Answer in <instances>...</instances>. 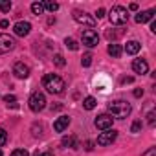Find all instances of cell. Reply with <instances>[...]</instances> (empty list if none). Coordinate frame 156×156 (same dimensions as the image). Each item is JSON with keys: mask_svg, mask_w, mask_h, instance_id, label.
Returning a JSON list of instances; mask_svg holds the SVG:
<instances>
[{"mask_svg": "<svg viewBox=\"0 0 156 156\" xmlns=\"http://www.w3.org/2000/svg\"><path fill=\"white\" fill-rule=\"evenodd\" d=\"M42 87L50 94H61L64 90V81H62V77H59L55 73H46L42 77Z\"/></svg>", "mask_w": 156, "mask_h": 156, "instance_id": "6da1fadb", "label": "cell"}, {"mask_svg": "<svg viewBox=\"0 0 156 156\" xmlns=\"http://www.w3.org/2000/svg\"><path fill=\"white\" fill-rule=\"evenodd\" d=\"M108 112H112V116H116L118 119H123V118H127V116L132 112V107H130L127 101L118 99V101L108 103Z\"/></svg>", "mask_w": 156, "mask_h": 156, "instance_id": "7a4b0ae2", "label": "cell"}, {"mask_svg": "<svg viewBox=\"0 0 156 156\" xmlns=\"http://www.w3.org/2000/svg\"><path fill=\"white\" fill-rule=\"evenodd\" d=\"M108 19H110V22L114 26H121V24H125L129 20V11L123 6H114L110 9V13H108Z\"/></svg>", "mask_w": 156, "mask_h": 156, "instance_id": "3957f363", "label": "cell"}, {"mask_svg": "<svg viewBox=\"0 0 156 156\" xmlns=\"http://www.w3.org/2000/svg\"><path fill=\"white\" fill-rule=\"evenodd\" d=\"M73 20L77 24H83V26H88V28H94L96 26V19L92 15H88L87 11H81V9H73Z\"/></svg>", "mask_w": 156, "mask_h": 156, "instance_id": "277c9868", "label": "cell"}, {"mask_svg": "<svg viewBox=\"0 0 156 156\" xmlns=\"http://www.w3.org/2000/svg\"><path fill=\"white\" fill-rule=\"evenodd\" d=\"M30 108L33 110V112H41L44 107H46V98H44V94L42 92H33L31 96H30Z\"/></svg>", "mask_w": 156, "mask_h": 156, "instance_id": "5b68a950", "label": "cell"}, {"mask_svg": "<svg viewBox=\"0 0 156 156\" xmlns=\"http://www.w3.org/2000/svg\"><path fill=\"white\" fill-rule=\"evenodd\" d=\"M116 138H118V132L114 130V129H108V130H103L99 136H98V145H110V143H114L116 141Z\"/></svg>", "mask_w": 156, "mask_h": 156, "instance_id": "8992f818", "label": "cell"}, {"mask_svg": "<svg viewBox=\"0 0 156 156\" xmlns=\"http://www.w3.org/2000/svg\"><path fill=\"white\" fill-rule=\"evenodd\" d=\"M83 44L88 46V48L98 46V44H99V35H98V31H94V30H85V31H83Z\"/></svg>", "mask_w": 156, "mask_h": 156, "instance_id": "52a82bcc", "label": "cell"}, {"mask_svg": "<svg viewBox=\"0 0 156 156\" xmlns=\"http://www.w3.org/2000/svg\"><path fill=\"white\" fill-rule=\"evenodd\" d=\"M15 44H17V42H15L13 37H9V35H6V33H0V55L11 51V50L15 48Z\"/></svg>", "mask_w": 156, "mask_h": 156, "instance_id": "ba28073f", "label": "cell"}, {"mask_svg": "<svg viewBox=\"0 0 156 156\" xmlns=\"http://www.w3.org/2000/svg\"><path fill=\"white\" fill-rule=\"evenodd\" d=\"M112 121H114L112 116H108V114H101V116L96 118L94 125H96L99 130H108V129H112Z\"/></svg>", "mask_w": 156, "mask_h": 156, "instance_id": "9c48e42d", "label": "cell"}, {"mask_svg": "<svg viewBox=\"0 0 156 156\" xmlns=\"http://www.w3.org/2000/svg\"><path fill=\"white\" fill-rule=\"evenodd\" d=\"M13 31H15L17 37H26V35H30V31H31V24L26 22V20H20V22H17V24L13 26Z\"/></svg>", "mask_w": 156, "mask_h": 156, "instance_id": "30bf717a", "label": "cell"}, {"mask_svg": "<svg viewBox=\"0 0 156 156\" xmlns=\"http://www.w3.org/2000/svg\"><path fill=\"white\" fill-rule=\"evenodd\" d=\"M13 73L19 77V79H26V77L30 75V66L24 64V62H15V66H13Z\"/></svg>", "mask_w": 156, "mask_h": 156, "instance_id": "8fae6325", "label": "cell"}, {"mask_svg": "<svg viewBox=\"0 0 156 156\" xmlns=\"http://www.w3.org/2000/svg\"><path fill=\"white\" fill-rule=\"evenodd\" d=\"M68 125H70V116H61V118L55 119L53 130H55V132H64V130L68 129Z\"/></svg>", "mask_w": 156, "mask_h": 156, "instance_id": "7c38bea8", "label": "cell"}, {"mask_svg": "<svg viewBox=\"0 0 156 156\" xmlns=\"http://www.w3.org/2000/svg\"><path fill=\"white\" fill-rule=\"evenodd\" d=\"M132 70L136 72V73H147L149 72V64H147V61H143V59H136L134 62H132Z\"/></svg>", "mask_w": 156, "mask_h": 156, "instance_id": "4fadbf2b", "label": "cell"}, {"mask_svg": "<svg viewBox=\"0 0 156 156\" xmlns=\"http://www.w3.org/2000/svg\"><path fill=\"white\" fill-rule=\"evenodd\" d=\"M152 17H154V9H149V11H141V13H138V15L134 17V20H136L138 24H145V22H149Z\"/></svg>", "mask_w": 156, "mask_h": 156, "instance_id": "5bb4252c", "label": "cell"}, {"mask_svg": "<svg viewBox=\"0 0 156 156\" xmlns=\"http://www.w3.org/2000/svg\"><path fill=\"white\" fill-rule=\"evenodd\" d=\"M140 50H141V44H140L138 41H129V42L125 44V51H127L129 55H136Z\"/></svg>", "mask_w": 156, "mask_h": 156, "instance_id": "9a60e30c", "label": "cell"}, {"mask_svg": "<svg viewBox=\"0 0 156 156\" xmlns=\"http://www.w3.org/2000/svg\"><path fill=\"white\" fill-rule=\"evenodd\" d=\"M121 53H123V48H121L119 44H116V42L108 44V55H110V57L118 59V57H121Z\"/></svg>", "mask_w": 156, "mask_h": 156, "instance_id": "2e32d148", "label": "cell"}, {"mask_svg": "<svg viewBox=\"0 0 156 156\" xmlns=\"http://www.w3.org/2000/svg\"><path fill=\"white\" fill-rule=\"evenodd\" d=\"M62 147H72V149H77L79 143H77L75 136H64L62 138Z\"/></svg>", "mask_w": 156, "mask_h": 156, "instance_id": "e0dca14e", "label": "cell"}, {"mask_svg": "<svg viewBox=\"0 0 156 156\" xmlns=\"http://www.w3.org/2000/svg\"><path fill=\"white\" fill-rule=\"evenodd\" d=\"M96 105H98V101H96V98H92V96L85 98V101H83V107H85L87 110H92V108H96Z\"/></svg>", "mask_w": 156, "mask_h": 156, "instance_id": "ac0fdd59", "label": "cell"}, {"mask_svg": "<svg viewBox=\"0 0 156 156\" xmlns=\"http://www.w3.org/2000/svg\"><path fill=\"white\" fill-rule=\"evenodd\" d=\"M31 11H33L35 15H42V13H44V6H42V2H33V4H31Z\"/></svg>", "mask_w": 156, "mask_h": 156, "instance_id": "d6986e66", "label": "cell"}, {"mask_svg": "<svg viewBox=\"0 0 156 156\" xmlns=\"http://www.w3.org/2000/svg\"><path fill=\"white\" fill-rule=\"evenodd\" d=\"M4 103L8 105V107H11V108H17V98L15 96H4Z\"/></svg>", "mask_w": 156, "mask_h": 156, "instance_id": "ffe728a7", "label": "cell"}, {"mask_svg": "<svg viewBox=\"0 0 156 156\" xmlns=\"http://www.w3.org/2000/svg\"><path fill=\"white\" fill-rule=\"evenodd\" d=\"M42 6H44V9H48V11H57L59 9V4L57 2H42Z\"/></svg>", "mask_w": 156, "mask_h": 156, "instance_id": "44dd1931", "label": "cell"}, {"mask_svg": "<svg viewBox=\"0 0 156 156\" xmlns=\"http://www.w3.org/2000/svg\"><path fill=\"white\" fill-rule=\"evenodd\" d=\"M92 59H94V57H92V53H85V55H83V59H81V64H83L85 68H88V66L92 64Z\"/></svg>", "mask_w": 156, "mask_h": 156, "instance_id": "7402d4cb", "label": "cell"}, {"mask_svg": "<svg viewBox=\"0 0 156 156\" xmlns=\"http://www.w3.org/2000/svg\"><path fill=\"white\" fill-rule=\"evenodd\" d=\"M53 62H55V66H59V68H62V66L66 64V61H64V57H62L61 53H57V55L53 57Z\"/></svg>", "mask_w": 156, "mask_h": 156, "instance_id": "603a6c76", "label": "cell"}, {"mask_svg": "<svg viewBox=\"0 0 156 156\" xmlns=\"http://www.w3.org/2000/svg\"><path fill=\"white\" fill-rule=\"evenodd\" d=\"M9 9H11V2H9V0H0V11L8 13Z\"/></svg>", "mask_w": 156, "mask_h": 156, "instance_id": "cb8c5ba5", "label": "cell"}, {"mask_svg": "<svg viewBox=\"0 0 156 156\" xmlns=\"http://www.w3.org/2000/svg\"><path fill=\"white\" fill-rule=\"evenodd\" d=\"M64 44H66V48H70V50H73V51H75V50H79V44H77L73 39H66Z\"/></svg>", "mask_w": 156, "mask_h": 156, "instance_id": "d4e9b609", "label": "cell"}, {"mask_svg": "<svg viewBox=\"0 0 156 156\" xmlns=\"http://www.w3.org/2000/svg\"><path fill=\"white\" fill-rule=\"evenodd\" d=\"M141 127H143V125H141V121H140V119H136V121H134V123L130 125V132H134V134H138V132L141 130Z\"/></svg>", "mask_w": 156, "mask_h": 156, "instance_id": "484cf974", "label": "cell"}, {"mask_svg": "<svg viewBox=\"0 0 156 156\" xmlns=\"http://www.w3.org/2000/svg\"><path fill=\"white\" fill-rule=\"evenodd\" d=\"M6 143H8V132L0 127V147H4Z\"/></svg>", "mask_w": 156, "mask_h": 156, "instance_id": "4316f807", "label": "cell"}, {"mask_svg": "<svg viewBox=\"0 0 156 156\" xmlns=\"http://www.w3.org/2000/svg\"><path fill=\"white\" fill-rule=\"evenodd\" d=\"M11 156H30V152H28L26 149H15V151L11 152Z\"/></svg>", "mask_w": 156, "mask_h": 156, "instance_id": "83f0119b", "label": "cell"}, {"mask_svg": "<svg viewBox=\"0 0 156 156\" xmlns=\"http://www.w3.org/2000/svg\"><path fill=\"white\" fill-rule=\"evenodd\" d=\"M154 118H156L154 112H149V114H147V121H149V125H154Z\"/></svg>", "mask_w": 156, "mask_h": 156, "instance_id": "f1b7e54d", "label": "cell"}, {"mask_svg": "<svg viewBox=\"0 0 156 156\" xmlns=\"http://www.w3.org/2000/svg\"><path fill=\"white\" fill-rule=\"evenodd\" d=\"M141 156H156V149H154V147H151V149H149V151H145Z\"/></svg>", "mask_w": 156, "mask_h": 156, "instance_id": "f546056e", "label": "cell"}, {"mask_svg": "<svg viewBox=\"0 0 156 156\" xmlns=\"http://www.w3.org/2000/svg\"><path fill=\"white\" fill-rule=\"evenodd\" d=\"M105 13H107V11H105L103 8H99V9H98V13H96V17H98V19H103V17H105ZM96 17H94V19H96Z\"/></svg>", "mask_w": 156, "mask_h": 156, "instance_id": "4dcf8cb0", "label": "cell"}, {"mask_svg": "<svg viewBox=\"0 0 156 156\" xmlns=\"http://www.w3.org/2000/svg\"><path fill=\"white\" fill-rule=\"evenodd\" d=\"M35 156H53V152L51 151H42V152H37Z\"/></svg>", "mask_w": 156, "mask_h": 156, "instance_id": "1f68e13d", "label": "cell"}, {"mask_svg": "<svg viewBox=\"0 0 156 156\" xmlns=\"http://www.w3.org/2000/svg\"><path fill=\"white\" fill-rule=\"evenodd\" d=\"M143 96V88H136L134 90V98H141Z\"/></svg>", "mask_w": 156, "mask_h": 156, "instance_id": "d6a6232c", "label": "cell"}, {"mask_svg": "<svg viewBox=\"0 0 156 156\" xmlns=\"http://www.w3.org/2000/svg\"><path fill=\"white\" fill-rule=\"evenodd\" d=\"M85 149H87V151H92V149H94V141H87V143H85Z\"/></svg>", "mask_w": 156, "mask_h": 156, "instance_id": "836d02e7", "label": "cell"}, {"mask_svg": "<svg viewBox=\"0 0 156 156\" xmlns=\"http://www.w3.org/2000/svg\"><path fill=\"white\" fill-rule=\"evenodd\" d=\"M8 26H9L8 20H0V28H8Z\"/></svg>", "mask_w": 156, "mask_h": 156, "instance_id": "e575fe53", "label": "cell"}, {"mask_svg": "<svg viewBox=\"0 0 156 156\" xmlns=\"http://www.w3.org/2000/svg\"><path fill=\"white\" fill-rule=\"evenodd\" d=\"M121 83H132V77H123Z\"/></svg>", "mask_w": 156, "mask_h": 156, "instance_id": "d590c367", "label": "cell"}, {"mask_svg": "<svg viewBox=\"0 0 156 156\" xmlns=\"http://www.w3.org/2000/svg\"><path fill=\"white\" fill-rule=\"evenodd\" d=\"M129 9H130V11H136V9H138V4H130Z\"/></svg>", "mask_w": 156, "mask_h": 156, "instance_id": "8d00e7d4", "label": "cell"}, {"mask_svg": "<svg viewBox=\"0 0 156 156\" xmlns=\"http://www.w3.org/2000/svg\"><path fill=\"white\" fill-rule=\"evenodd\" d=\"M0 156H2V151H0Z\"/></svg>", "mask_w": 156, "mask_h": 156, "instance_id": "74e56055", "label": "cell"}]
</instances>
